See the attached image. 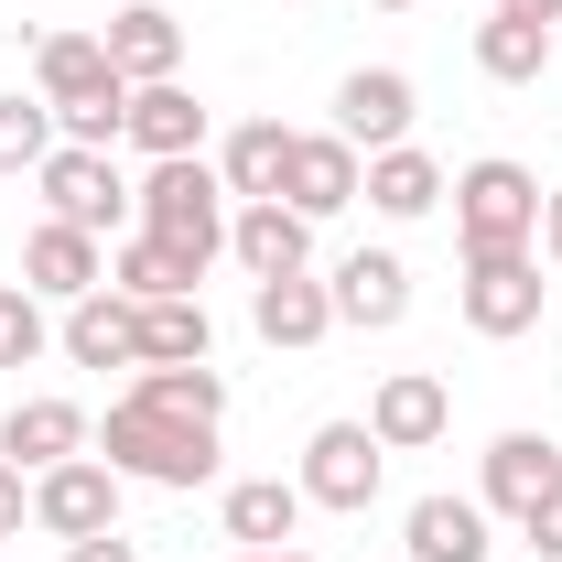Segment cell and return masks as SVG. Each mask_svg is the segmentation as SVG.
Masks as SVG:
<instances>
[{
  "label": "cell",
  "mask_w": 562,
  "mask_h": 562,
  "mask_svg": "<svg viewBox=\"0 0 562 562\" xmlns=\"http://www.w3.org/2000/svg\"><path fill=\"white\" fill-rule=\"evenodd\" d=\"M292 140L281 120H238L227 131V151H216V184H227V206H260V195H281V173H292Z\"/></svg>",
  "instance_id": "obj_23"
},
{
  "label": "cell",
  "mask_w": 562,
  "mask_h": 562,
  "mask_svg": "<svg viewBox=\"0 0 562 562\" xmlns=\"http://www.w3.org/2000/svg\"><path fill=\"white\" fill-rule=\"evenodd\" d=\"M55 151V109L44 98H0V173H44Z\"/></svg>",
  "instance_id": "obj_30"
},
{
  "label": "cell",
  "mask_w": 562,
  "mask_h": 562,
  "mask_svg": "<svg viewBox=\"0 0 562 562\" xmlns=\"http://www.w3.org/2000/svg\"><path fill=\"white\" fill-rule=\"evenodd\" d=\"M357 195L390 216V227H412V216H432L443 195H454V173H443L422 140H390V151H368V184H357Z\"/></svg>",
  "instance_id": "obj_16"
},
{
  "label": "cell",
  "mask_w": 562,
  "mask_h": 562,
  "mask_svg": "<svg viewBox=\"0 0 562 562\" xmlns=\"http://www.w3.org/2000/svg\"><path fill=\"white\" fill-rule=\"evenodd\" d=\"M120 465L109 454H66V465H44L33 476V530L44 541H87V530H120Z\"/></svg>",
  "instance_id": "obj_7"
},
{
  "label": "cell",
  "mask_w": 562,
  "mask_h": 562,
  "mask_svg": "<svg viewBox=\"0 0 562 562\" xmlns=\"http://www.w3.org/2000/svg\"><path fill=\"white\" fill-rule=\"evenodd\" d=\"M454 303H465V325H476V336L508 347V336H530V325L552 314V281H541L530 249H465V292H454Z\"/></svg>",
  "instance_id": "obj_4"
},
{
  "label": "cell",
  "mask_w": 562,
  "mask_h": 562,
  "mask_svg": "<svg viewBox=\"0 0 562 562\" xmlns=\"http://www.w3.org/2000/svg\"><path fill=\"white\" fill-rule=\"evenodd\" d=\"M216 325H206V292H173V303H140V368H206Z\"/></svg>",
  "instance_id": "obj_26"
},
{
  "label": "cell",
  "mask_w": 562,
  "mask_h": 562,
  "mask_svg": "<svg viewBox=\"0 0 562 562\" xmlns=\"http://www.w3.org/2000/svg\"><path fill=\"white\" fill-rule=\"evenodd\" d=\"M44 347H55V314H44V292L0 281V368H33Z\"/></svg>",
  "instance_id": "obj_29"
},
{
  "label": "cell",
  "mask_w": 562,
  "mask_h": 562,
  "mask_svg": "<svg viewBox=\"0 0 562 562\" xmlns=\"http://www.w3.org/2000/svg\"><path fill=\"white\" fill-rule=\"evenodd\" d=\"M519 530H530V552H541V562H562V487L541 497V508H530V519H519Z\"/></svg>",
  "instance_id": "obj_32"
},
{
  "label": "cell",
  "mask_w": 562,
  "mask_h": 562,
  "mask_svg": "<svg viewBox=\"0 0 562 562\" xmlns=\"http://www.w3.org/2000/svg\"><path fill=\"white\" fill-rule=\"evenodd\" d=\"M98 432H87V412L76 401H11L0 412V454L22 465V476H44V465H66V454H87Z\"/></svg>",
  "instance_id": "obj_21"
},
{
  "label": "cell",
  "mask_w": 562,
  "mask_h": 562,
  "mask_svg": "<svg viewBox=\"0 0 562 562\" xmlns=\"http://www.w3.org/2000/svg\"><path fill=\"white\" fill-rule=\"evenodd\" d=\"M227 562H314V552H292V541H281V552H227Z\"/></svg>",
  "instance_id": "obj_36"
},
{
  "label": "cell",
  "mask_w": 562,
  "mask_h": 562,
  "mask_svg": "<svg viewBox=\"0 0 562 562\" xmlns=\"http://www.w3.org/2000/svg\"><path fill=\"white\" fill-rule=\"evenodd\" d=\"M131 227L140 238H173L195 271H206L216 249H227V184H216L206 151H173V162H151L131 184Z\"/></svg>",
  "instance_id": "obj_1"
},
{
  "label": "cell",
  "mask_w": 562,
  "mask_h": 562,
  "mask_svg": "<svg viewBox=\"0 0 562 562\" xmlns=\"http://www.w3.org/2000/svg\"><path fill=\"white\" fill-rule=\"evenodd\" d=\"M98 454L131 487H206L216 476V422H173V412H140V401H109Z\"/></svg>",
  "instance_id": "obj_2"
},
{
  "label": "cell",
  "mask_w": 562,
  "mask_h": 562,
  "mask_svg": "<svg viewBox=\"0 0 562 562\" xmlns=\"http://www.w3.org/2000/svg\"><path fill=\"white\" fill-rule=\"evenodd\" d=\"M508 22H562V0H497Z\"/></svg>",
  "instance_id": "obj_35"
},
{
  "label": "cell",
  "mask_w": 562,
  "mask_h": 562,
  "mask_svg": "<svg viewBox=\"0 0 562 562\" xmlns=\"http://www.w3.org/2000/svg\"><path fill=\"white\" fill-rule=\"evenodd\" d=\"M33 184H44V216H66V227H87V238H131V173H120L109 151L55 140Z\"/></svg>",
  "instance_id": "obj_5"
},
{
  "label": "cell",
  "mask_w": 562,
  "mask_h": 562,
  "mask_svg": "<svg viewBox=\"0 0 562 562\" xmlns=\"http://www.w3.org/2000/svg\"><path fill=\"white\" fill-rule=\"evenodd\" d=\"M443 422H454V390H443L432 368H390V379H379V401H368V432H379L390 454L443 443Z\"/></svg>",
  "instance_id": "obj_13"
},
{
  "label": "cell",
  "mask_w": 562,
  "mask_h": 562,
  "mask_svg": "<svg viewBox=\"0 0 562 562\" xmlns=\"http://www.w3.org/2000/svg\"><path fill=\"white\" fill-rule=\"evenodd\" d=\"M357 184H368V151H357V140H336V131H303V140H292V173H281V206L325 227V216L357 206Z\"/></svg>",
  "instance_id": "obj_9"
},
{
  "label": "cell",
  "mask_w": 562,
  "mask_h": 562,
  "mask_svg": "<svg viewBox=\"0 0 562 562\" xmlns=\"http://www.w3.org/2000/svg\"><path fill=\"white\" fill-rule=\"evenodd\" d=\"M22 519H33V476L0 454V541H22Z\"/></svg>",
  "instance_id": "obj_31"
},
{
  "label": "cell",
  "mask_w": 562,
  "mask_h": 562,
  "mask_svg": "<svg viewBox=\"0 0 562 562\" xmlns=\"http://www.w3.org/2000/svg\"><path fill=\"white\" fill-rule=\"evenodd\" d=\"M227 260H238L249 281L314 271V216H292L281 195H260V206H227Z\"/></svg>",
  "instance_id": "obj_12"
},
{
  "label": "cell",
  "mask_w": 562,
  "mask_h": 562,
  "mask_svg": "<svg viewBox=\"0 0 562 562\" xmlns=\"http://www.w3.org/2000/svg\"><path fill=\"white\" fill-rule=\"evenodd\" d=\"M33 98H44L55 120H66V109H120V98H131V76L109 66V44H98V33H44V44H33Z\"/></svg>",
  "instance_id": "obj_8"
},
{
  "label": "cell",
  "mask_w": 562,
  "mask_h": 562,
  "mask_svg": "<svg viewBox=\"0 0 562 562\" xmlns=\"http://www.w3.org/2000/svg\"><path fill=\"white\" fill-rule=\"evenodd\" d=\"M552 487H562V443H552V432H497V443H487V508L530 519Z\"/></svg>",
  "instance_id": "obj_22"
},
{
  "label": "cell",
  "mask_w": 562,
  "mask_h": 562,
  "mask_svg": "<svg viewBox=\"0 0 562 562\" xmlns=\"http://www.w3.org/2000/svg\"><path fill=\"white\" fill-rule=\"evenodd\" d=\"M541 249H552V271H562V184L541 195Z\"/></svg>",
  "instance_id": "obj_34"
},
{
  "label": "cell",
  "mask_w": 562,
  "mask_h": 562,
  "mask_svg": "<svg viewBox=\"0 0 562 562\" xmlns=\"http://www.w3.org/2000/svg\"><path fill=\"white\" fill-rule=\"evenodd\" d=\"M249 325H260V347H325L336 336V292L314 271H281V281H249Z\"/></svg>",
  "instance_id": "obj_15"
},
{
  "label": "cell",
  "mask_w": 562,
  "mask_h": 562,
  "mask_svg": "<svg viewBox=\"0 0 562 562\" xmlns=\"http://www.w3.org/2000/svg\"><path fill=\"white\" fill-rule=\"evenodd\" d=\"M140 162H173V151H206V98L184 87V76H162V87H131V131H120Z\"/></svg>",
  "instance_id": "obj_18"
},
{
  "label": "cell",
  "mask_w": 562,
  "mask_h": 562,
  "mask_svg": "<svg viewBox=\"0 0 562 562\" xmlns=\"http://www.w3.org/2000/svg\"><path fill=\"white\" fill-rule=\"evenodd\" d=\"M476 76H487V87H541V76H552V22L487 11V22H476Z\"/></svg>",
  "instance_id": "obj_27"
},
{
  "label": "cell",
  "mask_w": 562,
  "mask_h": 562,
  "mask_svg": "<svg viewBox=\"0 0 562 562\" xmlns=\"http://www.w3.org/2000/svg\"><path fill=\"white\" fill-rule=\"evenodd\" d=\"M379 476H390V443H379V432H368V422H314V432H303V476H292V487L314 497V508H368V497H379Z\"/></svg>",
  "instance_id": "obj_6"
},
{
  "label": "cell",
  "mask_w": 562,
  "mask_h": 562,
  "mask_svg": "<svg viewBox=\"0 0 562 562\" xmlns=\"http://www.w3.org/2000/svg\"><path fill=\"white\" fill-rule=\"evenodd\" d=\"M22 292H44V303H87V292H109V238L44 216V227L22 238Z\"/></svg>",
  "instance_id": "obj_10"
},
{
  "label": "cell",
  "mask_w": 562,
  "mask_h": 562,
  "mask_svg": "<svg viewBox=\"0 0 562 562\" xmlns=\"http://www.w3.org/2000/svg\"><path fill=\"white\" fill-rule=\"evenodd\" d=\"M66 562H140V541H120V530H87V541H66Z\"/></svg>",
  "instance_id": "obj_33"
},
{
  "label": "cell",
  "mask_w": 562,
  "mask_h": 562,
  "mask_svg": "<svg viewBox=\"0 0 562 562\" xmlns=\"http://www.w3.org/2000/svg\"><path fill=\"white\" fill-rule=\"evenodd\" d=\"M303 508H314V497L292 487V476H238L216 519H227V541H238V552H281V541L303 530Z\"/></svg>",
  "instance_id": "obj_24"
},
{
  "label": "cell",
  "mask_w": 562,
  "mask_h": 562,
  "mask_svg": "<svg viewBox=\"0 0 562 562\" xmlns=\"http://www.w3.org/2000/svg\"><path fill=\"white\" fill-rule=\"evenodd\" d=\"M379 11H412V0H379Z\"/></svg>",
  "instance_id": "obj_37"
},
{
  "label": "cell",
  "mask_w": 562,
  "mask_h": 562,
  "mask_svg": "<svg viewBox=\"0 0 562 562\" xmlns=\"http://www.w3.org/2000/svg\"><path fill=\"white\" fill-rule=\"evenodd\" d=\"M325 292H336V325L390 336V325L412 314V260H401V249H347V260L325 271Z\"/></svg>",
  "instance_id": "obj_11"
},
{
  "label": "cell",
  "mask_w": 562,
  "mask_h": 562,
  "mask_svg": "<svg viewBox=\"0 0 562 562\" xmlns=\"http://www.w3.org/2000/svg\"><path fill=\"white\" fill-rule=\"evenodd\" d=\"M401 552L412 562H487V497H412V519H401Z\"/></svg>",
  "instance_id": "obj_19"
},
{
  "label": "cell",
  "mask_w": 562,
  "mask_h": 562,
  "mask_svg": "<svg viewBox=\"0 0 562 562\" xmlns=\"http://www.w3.org/2000/svg\"><path fill=\"white\" fill-rule=\"evenodd\" d=\"M412 76L401 66H357L347 87H336V140H357V151H390V140H412Z\"/></svg>",
  "instance_id": "obj_14"
},
{
  "label": "cell",
  "mask_w": 562,
  "mask_h": 562,
  "mask_svg": "<svg viewBox=\"0 0 562 562\" xmlns=\"http://www.w3.org/2000/svg\"><path fill=\"white\" fill-rule=\"evenodd\" d=\"M109 66L131 76V87H162V76H184V22L162 11V0H131V11H109Z\"/></svg>",
  "instance_id": "obj_17"
},
{
  "label": "cell",
  "mask_w": 562,
  "mask_h": 562,
  "mask_svg": "<svg viewBox=\"0 0 562 562\" xmlns=\"http://www.w3.org/2000/svg\"><path fill=\"white\" fill-rule=\"evenodd\" d=\"M131 401L140 412H173V422H227V379H216V357L206 368H140Z\"/></svg>",
  "instance_id": "obj_28"
},
{
  "label": "cell",
  "mask_w": 562,
  "mask_h": 562,
  "mask_svg": "<svg viewBox=\"0 0 562 562\" xmlns=\"http://www.w3.org/2000/svg\"><path fill=\"white\" fill-rule=\"evenodd\" d=\"M195 260H184V249H173V238H109V292H131V303H173V292H195Z\"/></svg>",
  "instance_id": "obj_25"
},
{
  "label": "cell",
  "mask_w": 562,
  "mask_h": 562,
  "mask_svg": "<svg viewBox=\"0 0 562 562\" xmlns=\"http://www.w3.org/2000/svg\"><path fill=\"white\" fill-rule=\"evenodd\" d=\"M55 347H66L76 368H140V303L131 292H87V303H66Z\"/></svg>",
  "instance_id": "obj_20"
},
{
  "label": "cell",
  "mask_w": 562,
  "mask_h": 562,
  "mask_svg": "<svg viewBox=\"0 0 562 562\" xmlns=\"http://www.w3.org/2000/svg\"><path fill=\"white\" fill-rule=\"evenodd\" d=\"M541 173L530 162H508V151H487V162H465L454 173V238L465 249H541Z\"/></svg>",
  "instance_id": "obj_3"
}]
</instances>
